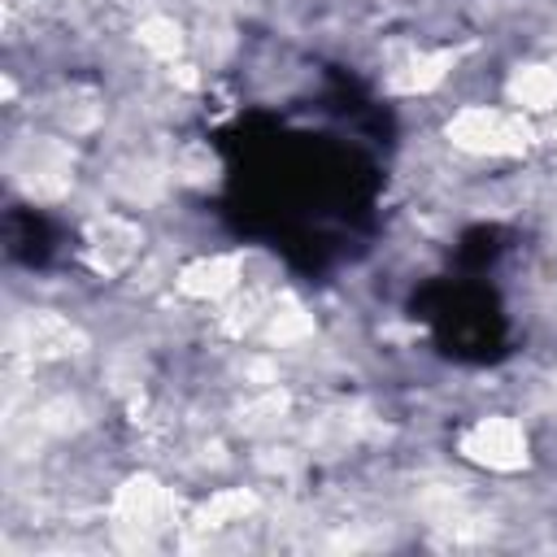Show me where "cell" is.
Wrapping results in <instances>:
<instances>
[{"instance_id": "2", "label": "cell", "mask_w": 557, "mask_h": 557, "mask_svg": "<svg viewBox=\"0 0 557 557\" xmlns=\"http://www.w3.org/2000/svg\"><path fill=\"white\" fill-rule=\"evenodd\" d=\"M457 453L492 474H518L531 466V435L509 413H483L457 435Z\"/></svg>"}, {"instance_id": "10", "label": "cell", "mask_w": 557, "mask_h": 557, "mask_svg": "<svg viewBox=\"0 0 557 557\" xmlns=\"http://www.w3.org/2000/svg\"><path fill=\"white\" fill-rule=\"evenodd\" d=\"M257 331H261V339H265L270 348H292V344H305V339L313 335V313H309L292 292H283V296H274V300L265 305Z\"/></svg>"}, {"instance_id": "11", "label": "cell", "mask_w": 557, "mask_h": 557, "mask_svg": "<svg viewBox=\"0 0 557 557\" xmlns=\"http://www.w3.org/2000/svg\"><path fill=\"white\" fill-rule=\"evenodd\" d=\"M135 39H139V48L148 52V57H157V61H178L183 52H187V35H183V22H174L170 13H148L139 26H135Z\"/></svg>"}, {"instance_id": "1", "label": "cell", "mask_w": 557, "mask_h": 557, "mask_svg": "<svg viewBox=\"0 0 557 557\" xmlns=\"http://www.w3.org/2000/svg\"><path fill=\"white\" fill-rule=\"evenodd\" d=\"M444 139L466 157L509 161L535 144V117L518 113L513 104H461L448 113Z\"/></svg>"}, {"instance_id": "7", "label": "cell", "mask_w": 557, "mask_h": 557, "mask_svg": "<svg viewBox=\"0 0 557 557\" xmlns=\"http://www.w3.org/2000/svg\"><path fill=\"white\" fill-rule=\"evenodd\" d=\"M505 104L527 117H544L557 109V61H518L505 74Z\"/></svg>"}, {"instance_id": "13", "label": "cell", "mask_w": 557, "mask_h": 557, "mask_svg": "<svg viewBox=\"0 0 557 557\" xmlns=\"http://www.w3.org/2000/svg\"><path fill=\"white\" fill-rule=\"evenodd\" d=\"M100 96L83 91V87H70V96H61L57 104V122L70 131V135H91L100 126Z\"/></svg>"}, {"instance_id": "4", "label": "cell", "mask_w": 557, "mask_h": 557, "mask_svg": "<svg viewBox=\"0 0 557 557\" xmlns=\"http://www.w3.org/2000/svg\"><path fill=\"white\" fill-rule=\"evenodd\" d=\"M13 178L26 187L30 200H61L74 183V152L65 139L35 135L22 157H13Z\"/></svg>"}, {"instance_id": "6", "label": "cell", "mask_w": 557, "mask_h": 557, "mask_svg": "<svg viewBox=\"0 0 557 557\" xmlns=\"http://www.w3.org/2000/svg\"><path fill=\"white\" fill-rule=\"evenodd\" d=\"M174 287L187 300H205V305H222L244 287V252H205L191 257L178 274Z\"/></svg>"}, {"instance_id": "5", "label": "cell", "mask_w": 557, "mask_h": 557, "mask_svg": "<svg viewBox=\"0 0 557 557\" xmlns=\"http://www.w3.org/2000/svg\"><path fill=\"white\" fill-rule=\"evenodd\" d=\"M87 261L100 270V274H122L131 261H139V248H144V231L135 218L126 213H100L87 222Z\"/></svg>"}, {"instance_id": "14", "label": "cell", "mask_w": 557, "mask_h": 557, "mask_svg": "<svg viewBox=\"0 0 557 557\" xmlns=\"http://www.w3.org/2000/svg\"><path fill=\"white\" fill-rule=\"evenodd\" d=\"M78 418H83V409H78V400H74V396H52V400H44V405H39V413H35V422H39L44 431H52V435L74 431V426H78Z\"/></svg>"}, {"instance_id": "9", "label": "cell", "mask_w": 557, "mask_h": 557, "mask_svg": "<svg viewBox=\"0 0 557 557\" xmlns=\"http://www.w3.org/2000/svg\"><path fill=\"white\" fill-rule=\"evenodd\" d=\"M22 335H26V352L30 357H74V352L87 348V335L65 313H52V309L26 313Z\"/></svg>"}, {"instance_id": "8", "label": "cell", "mask_w": 557, "mask_h": 557, "mask_svg": "<svg viewBox=\"0 0 557 557\" xmlns=\"http://www.w3.org/2000/svg\"><path fill=\"white\" fill-rule=\"evenodd\" d=\"M457 65V48H426V52H409L400 65L387 70L383 87L392 96H431L435 87H444V78Z\"/></svg>"}, {"instance_id": "3", "label": "cell", "mask_w": 557, "mask_h": 557, "mask_svg": "<svg viewBox=\"0 0 557 557\" xmlns=\"http://www.w3.org/2000/svg\"><path fill=\"white\" fill-rule=\"evenodd\" d=\"M174 518H178V500L152 474H131L113 492V527L117 531H135L139 540H152L165 527H174Z\"/></svg>"}, {"instance_id": "12", "label": "cell", "mask_w": 557, "mask_h": 557, "mask_svg": "<svg viewBox=\"0 0 557 557\" xmlns=\"http://www.w3.org/2000/svg\"><path fill=\"white\" fill-rule=\"evenodd\" d=\"M252 509H257V496H252L248 487H222V492H213V496L200 505L196 522H200V527H226V522H244Z\"/></svg>"}]
</instances>
